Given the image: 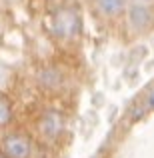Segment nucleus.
<instances>
[{
	"instance_id": "nucleus-7",
	"label": "nucleus",
	"mask_w": 154,
	"mask_h": 158,
	"mask_svg": "<svg viewBox=\"0 0 154 158\" xmlns=\"http://www.w3.org/2000/svg\"><path fill=\"white\" fill-rule=\"evenodd\" d=\"M148 106H150V108H154V90H152L150 94H148Z\"/></svg>"
},
{
	"instance_id": "nucleus-5",
	"label": "nucleus",
	"mask_w": 154,
	"mask_h": 158,
	"mask_svg": "<svg viewBox=\"0 0 154 158\" xmlns=\"http://www.w3.org/2000/svg\"><path fill=\"white\" fill-rule=\"evenodd\" d=\"M94 4L98 12L106 18H116L126 10V0H94Z\"/></svg>"
},
{
	"instance_id": "nucleus-6",
	"label": "nucleus",
	"mask_w": 154,
	"mask_h": 158,
	"mask_svg": "<svg viewBox=\"0 0 154 158\" xmlns=\"http://www.w3.org/2000/svg\"><path fill=\"white\" fill-rule=\"evenodd\" d=\"M12 118V106L8 102V98L0 96V126H6Z\"/></svg>"
},
{
	"instance_id": "nucleus-3",
	"label": "nucleus",
	"mask_w": 154,
	"mask_h": 158,
	"mask_svg": "<svg viewBox=\"0 0 154 158\" xmlns=\"http://www.w3.org/2000/svg\"><path fill=\"white\" fill-rule=\"evenodd\" d=\"M128 20H130L134 30H146L152 24V12L146 4H134V6H130Z\"/></svg>"
},
{
	"instance_id": "nucleus-2",
	"label": "nucleus",
	"mask_w": 154,
	"mask_h": 158,
	"mask_svg": "<svg viewBox=\"0 0 154 158\" xmlns=\"http://www.w3.org/2000/svg\"><path fill=\"white\" fill-rule=\"evenodd\" d=\"M2 148H4L6 158H30L32 154L30 140L20 134H8L2 140Z\"/></svg>"
},
{
	"instance_id": "nucleus-4",
	"label": "nucleus",
	"mask_w": 154,
	"mask_h": 158,
	"mask_svg": "<svg viewBox=\"0 0 154 158\" xmlns=\"http://www.w3.org/2000/svg\"><path fill=\"white\" fill-rule=\"evenodd\" d=\"M40 130H42L44 136H48V138H54V136L60 134L62 130V118L58 112H46V114L42 116V120H40Z\"/></svg>"
},
{
	"instance_id": "nucleus-8",
	"label": "nucleus",
	"mask_w": 154,
	"mask_h": 158,
	"mask_svg": "<svg viewBox=\"0 0 154 158\" xmlns=\"http://www.w3.org/2000/svg\"><path fill=\"white\" fill-rule=\"evenodd\" d=\"M0 158H6V156H4V154H0Z\"/></svg>"
},
{
	"instance_id": "nucleus-1",
	"label": "nucleus",
	"mask_w": 154,
	"mask_h": 158,
	"mask_svg": "<svg viewBox=\"0 0 154 158\" xmlns=\"http://www.w3.org/2000/svg\"><path fill=\"white\" fill-rule=\"evenodd\" d=\"M52 30L62 40H70L74 36H78V32H80V14H78V10H74L70 6L56 10L52 16Z\"/></svg>"
}]
</instances>
